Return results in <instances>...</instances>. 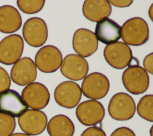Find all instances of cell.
I'll list each match as a JSON object with an SVG mask.
<instances>
[{"mask_svg": "<svg viewBox=\"0 0 153 136\" xmlns=\"http://www.w3.org/2000/svg\"><path fill=\"white\" fill-rule=\"evenodd\" d=\"M112 7L106 0H86L82 5V13L85 17L93 22H99L108 17Z\"/></svg>", "mask_w": 153, "mask_h": 136, "instance_id": "cell-17", "label": "cell"}, {"mask_svg": "<svg viewBox=\"0 0 153 136\" xmlns=\"http://www.w3.org/2000/svg\"><path fill=\"white\" fill-rule=\"evenodd\" d=\"M110 116L119 121L132 118L136 111V105L133 98L124 92H119L111 98L108 105Z\"/></svg>", "mask_w": 153, "mask_h": 136, "instance_id": "cell-3", "label": "cell"}, {"mask_svg": "<svg viewBox=\"0 0 153 136\" xmlns=\"http://www.w3.org/2000/svg\"><path fill=\"white\" fill-rule=\"evenodd\" d=\"M27 110V106L17 91L8 89L0 93V113L19 117Z\"/></svg>", "mask_w": 153, "mask_h": 136, "instance_id": "cell-16", "label": "cell"}, {"mask_svg": "<svg viewBox=\"0 0 153 136\" xmlns=\"http://www.w3.org/2000/svg\"><path fill=\"white\" fill-rule=\"evenodd\" d=\"M44 4V0L17 1V5L19 9L26 14H35L38 13L42 9Z\"/></svg>", "mask_w": 153, "mask_h": 136, "instance_id": "cell-22", "label": "cell"}, {"mask_svg": "<svg viewBox=\"0 0 153 136\" xmlns=\"http://www.w3.org/2000/svg\"><path fill=\"white\" fill-rule=\"evenodd\" d=\"M10 75L12 81L16 84L19 86L27 85L36 80V67L30 58H22L13 66Z\"/></svg>", "mask_w": 153, "mask_h": 136, "instance_id": "cell-14", "label": "cell"}, {"mask_svg": "<svg viewBox=\"0 0 153 136\" xmlns=\"http://www.w3.org/2000/svg\"><path fill=\"white\" fill-rule=\"evenodd\" d=\"M10 136H30L25 133H20V132H17V133H14V134H12Z\"/></svg>", "mask_w": 153, "mask_h": 136, "instance_id": "cell-29", "label": "cell"}, {"mask_svg": "<svg viewBox=\"0 0 153 136\" xmlns=\"http://www.w3.org/2000/svg\"><path fill=\"white\" fill-rule=\"evenodd\" d=\"M22 98L27 107L39 110L48 105L50 95L45 85L38 82H33L23 89Z\"/></svg>", "mask_w": 153, "mask_h": 136, "instance_id": "cell-10", "label": "cell"}, {"mask_svg": "<svg viewBox=\"0 0 153 136\" xmlns=\"http://www.w3.org/2000/svg\"><path fill=\"white\" fill-rule=\"evenodd\" d=\"M11 85V79L7 71L0 67V93L9 89Z\"/></svg>", "mask_w": 153, "mask_h": 136, "instance_id": "cell-24", "label": "cell"}, {"mask_svg": "<svg viewBox=\"0 0 153 136\" xmlns=\"http://www.w3.org/2000/svg\"><path fill=\"white\" fill-rule=\"evenodd\" d=\"M75 113L79 122L85 126H94L99 123L105 114L103 105L99 101L93 99L80 103Z\"/></svg>", "mask_w": 153, "mask_h": 136, "instance_id": "cell-12", "label": "cell"}, {"mask_svg": "<svg viewBox=\"0 0 153 136\" xmlns=\"http://www.w3.org/2000/svg\"><path fill=\"white\" fill-rule=\"evenodd\" d=\"M82 96L80 86L72 81H65L56 87L54 97L56 102L61 107L73 108L79 102Z\"/></svg>", "mask_w": 153, "mask_h": 136, "instance_id": "cell-8", "label": "cell"}, {"mask_svg": "<svg viewBox=\"0 0 153 136\" xmlns=\"http://www.w3.org/2000/svg\"><path fill=\"white\" fill-rule=\"evenodd\" d=\"M62 61V55L59 49L54 46L47 45L37 52L34 63L41 71L51 73L60 67Z\"/></svg>", "mask_w": 153, "mask_h": 136, "instance_id": "cell-7", "label": "cell"}, {"mask_svg": "<svg viewBox=\"0 0 153 136\" xmlns=\"http://www.w3.org/2000/svg\"><path fill=\"white\" fill-rule=\"evenodd\" d=\"M136 109L139 116L151 122H153V95L149 94L142 96Z\"/></svg>", "mask_w": 153, "mask_h": 136, "instance_id": "cell-21", "label": "cell"}, {"mask_svg": "<svg viewBox=\"0 0 153 136\" xmlns=\"http://www.w3.org/2000/svg\"><path fill=\"white\" fill-rule=\"evenodd\" d=\"M110 136H136V135L129 128L120 127L114 131Z\"/></svg>", "mask_w": 153, "mask_h": 136, "instance_id": "cell-26", "label": "cell"}, {"mask_svg": "<svg viewBox=\"0 0 153 136\" xmlns=\"http://www.w3.org/2000/svg\"><path fill=\"white\" fill-rule=\"evenodd\" d=\"M138 60L133 58L131 64L124 71L122 81L126 89L134 95L142 94L146 91L149 87V77L145 69L139 66Z\"/></svg>", "mask_w": 153, "mask_h": 136, "instance_id": "cell-1", "label": "cell"}, {"mask_svg": "<svg viewBox=\"0 0 153 136\" xmlns=\"http://www.w3.org/2000/svg\"><path fill=\"white\" fill-rule=\"evenodd\" d=\"M16 128L14 117L0 113V136H10Z\"/></svg>", "mask_w": 153, "mask_h": 136, "instance_id": "cell-23", "label": "cell"}, {"mask_svg": "<svg viewBox=\"0 0 153 136\" xmlns=\"http://www.w3.org/2000/svg\"><path fill=\"white\" fill-rule=\"evenodd\" d=\"M22 34L25 41L30 46L38 47L43 46L48 38V28L45 21L33 17L24 23Z\"/></svg>", "mask_w": 153, "mask_h": 136, "instance_id": "cell-5", "label": "cell"}, {"mask_svg": "<svg viewBox=\"0 0 153 136\" xmlns=\"http://www.w3.org/2000/svg\"><path fill=\"white\" fill-rule=\"evenodd\" d=\"M121 38L128 46L144 44L149 40V27L146 22L139 17L127 20L121 26Z\"/></svg>", "mask_w": 153, "mask_h": 136, "instance_id": "cell-2", "label": "cell"}, {"mask_svg": "<svg viewBox=\"0 0 153 136\" xmlns=\"http://www.w3.org/2000/svg\"><path fill=\"white\" fill-rule=\"evenodd\" d=\"M152 6H153V4L151 5L149 10V12H148V14H149V16L151 18V19L152 20Z\"/></svg>", "mask_w": 153, "mask_h": 136, "instance_id": "cell-30", "label": "cell"}, {"mask_svg": "<svg viewBox=\"0 0 153 136\" xmlns=\"http://www.w3.org/2000/svg\"><path fill=\"white\" fill-rule=\"evenodd\" d=\"M22 23L20 14L15 7L9 5L0 7V32L13 33L20 28Z\"/></svg>", "mask_w": 153, "mask_h": 136, "instance_id": "cell-19", "label": "cell"}, {"mask_svg": "<svg viewBox=\"0 0 153 136\" xmlns=\"http://www.w3.org/2000/svg\"><path fill=\"white\" fill-rule=\"evenodd\" d=\"M109 87L108 78L100 72H94L89 74L84 78L81 91L87 98L96 100L105 97L109 90Z\"/></svg>", "mask_w": 153, "mask_h": 136, "instance_id": "cell-6", "label": "cell"}, {"mask_svg": "<svg viewBox=\"0 0 153 136\" xmlns=\"http://www.w3.org/2000/svg\"><path fill=\"white\" fill-rule=\"evenodd\" d=\"M18 123L25 134L37 135L45 130L47 125V117L42 111L29 109L18 117Z\"/></svg>", "mask_w": 153, "mask_h": 136, "instance_id": "cell-11", "label": "cell"}, {"mask_svg": "<svg viewBox=\"0 0 153 136\" xmlns=\"http://www.w3.org/2000/svg\"><path fill=\"white\" fill-rule=\"evenodd\" d=\"M110 4L113 5L115 7H119V8H125L130 6L132 3L133 1L131 0H123V1H108Z\"/></svg>", "mask_w": 153, "mask_h": 136, "instance_id": "cell-28", "label": "cell"}, {"mask_svg": "<svg viewBox=\"0 0 153 136\" xmlns=\"http://www.w3.org/2000/svg\"><path fill=\"white\" fill-rule=\"evenodd\" d=\"M60 72L67 78L78 81L85 77L88 72V64L84 58L76 54H69L63 60Z\"/></svg>", "mask_w": 153, "mask_h": 136, "instance_id": "cell-13", "label": "cell"}, {"mask_svg": "<svg viewBox=\"0 0 153 136\" xmlns=\"http://www.w3.org/2000/svg\"><path fill=\"white\" fill-rule=\"evenodd\" d=\"M103 56L109 65L118 69L128 66L133 59L130 47L121 41L107 45L104 49Z\"/></svg>", "mask_w": 153, "mask_h": 136, "instance_id": "cell-4", "label": "cell"}, {"mask_svg": "<svg viewBox=\"0 0 153 136\" xmlns=\"http://www.w3.org/2000/svg\"><path fill=\"white\" fill-rule=\"evenodd\" d=\"M152 61H153V53H151L146 55L143 62V67L145 70L151 74H153V69H152Z\"/></svg>", "mask_w": 153, "mask_h": 136, "instance_id": "cell-27", "label": "cell"}, {"mask_svg": "<svg viewBox=\"0 0 153 136\" xmlns=\"http://www.w3.org/2000/svg\"><path fill=\"white\" fill-rule=\"evenodd\" d=\"M47 129L50 136H73L75 126L68 116L57 114L49 120Z\"/></svg>", "mask_w": 153, "mask_h": 136, "instance_id": "cell-20", "label": "cell"}, {"mask_svg": "<svg viewBox=\"0 0 153 136\" xmlns=\"http://www.w3.org/2000/svg\"><path fill=\"white\" fill-rule=\"evenodd\" d=\"M80 136H106L104 131L97 126H91L85 129Z\"/></svg>", "mask_w": 153, "mask_h": 136, "instance_id": "cell-25", "label": "cell"}, {"mask_svg": "<svg viewBox=\"0 0 153 136\" xmlns=\"http://www.w3.org/2000/svg\"><path fill=\"white\" fill-rule=\"evenodd\" d=\"M72 46L74 51L82 57H88L94 53L98 48V40L91 31L80 28L74 34Z\"/></svg>", "mask_w": 153, "mask_h": 136, "instance_id": "cell-15", "label": "cell"}, {"mask_svg": "<svg viewBox=\"0 0 153 136\" xmlns=\"http://www.w3.org/2000/svg\"><path fill=\"white\" fill-rule=\"evenodd\" d=\"M94 34L97 40L108 45L121 38V26L113 20L106 18L97 23Z\"/></svg>", "mask_w": 153, "mask_h": 136, "instance_id": "cell-18", "label": "cell"}, {"mask_svg": "<svg viewBox=\"0 0 153 136\" xmlns=\"http://www.w3.org/2000/svg\"><path fill=\"white\" fill-rule=\"evenodd\" d=\"M24 42L18 34L5 37L0 41V62L6 65L14 64L23 53Z\"/></svg>", "mask_w": 153, "mask_h": 136, "instance_id": "cell-9", "label": "cell"}]
</instances>
